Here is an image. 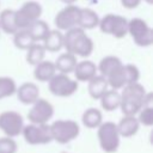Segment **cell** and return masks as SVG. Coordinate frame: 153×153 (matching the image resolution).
I'll use <instances>...</instances> for the list:
<instances>
[{
    "mask_svg": "<svg viewBox=\"0 0 153 153\" xmlns=\"http://www.w3.org/2000/svg\"><path fill=\"white\" fill-rule=\"evenodd\" d=\"M26 30L30 32V35H31V37L33 38L35 42H42L44 39V37L47 36V33L49 32L50 27L44 20L37 19L33 23H31L26 27Z\"/></svg>",
    "mask_w": 153,
    "mask_h": 153,
    "instance_id": "d4e9b609",
    "label": "cell"
},
{
    "mask_svg": "<svg viewBox=\"0 0 153 153\" xmlns=\"http://www.w3.org/2000/svg\"><path fill=\"white\" fill-rule=\"evenodd\" d=\"M0 31H1V29H0Z\"/></svg>",
    "mask_w": 153,
    "mask_h": 153,
    "instance_id": "e575fe53",
    "label": "cell"
},
{
    "mask_svg": "<svg viewBox=\"0 0 153 153\" xmlns=\"http://www.w3.org/2000/svg\"><path fill=\"white\" fill-rule=\"evenodd\" d=\"M99 16L92 8H80L79 24L78 26L84 30H92L98 26Z\"/></svg>",
    "mask_w": 153,
    "mask_h": 153,
    "instance_id": "44dd1931",
    "label": "cell"
},
{
    "mask_svg": "<svg viewBox=\"0 0 153 153\" xmlns=\"http://www.w3.org/2000/svg\"><path fill=\"white\" fill-rule=\"evenodd\" d=\"M143 1H145V2H147L148 5H152V4H153V0H143Z\"/></svg>",
    "mask_w": 153,
    "mask_h": 153,
    "instance_id": "836d02e7",
    "label": "cell"
},
{
    "mask_svg": "<svg viewBox=\"0 0 153 153\" xmlns=\"http://www.w3.org/2000/svg\"><path fill=\"white\" fill-rule=\"evenodd\" d=\"M45 53L47 51H45V49L42 44H39L37 42L33 43L31 47H29L26 49V61H27V63L32 65V66L39 63L41 61L44 60Z\"/></svg>",
    "mask_w": 153,
    "mask_h": 153,
    "instance_id": "484cf974",
    "label": "cell"
},
{
    "mask_svg": "<svg viewBox=\"0 0 153 153\" xmlns=\"http://www.w3.org/2000/svg\"><path fill=\"white\" fill-rule=\"evenodd\" d=\"M128 35L139 47H149L153 43V29L141 18L128 20Z\"/></svg>",
    "mask_w": 153,
    "mask_h": 153,
    "instance_id": "8992f818",
    "label": "cell"
},
{
    "mask_svg": "<svg viewBox=\"0 0 153 153\" xmlns=\"http://www.w3.org/2000/svg\"><path fill=\"white\" fill-rule=\"evenodd\" d=\"M17 148L18 146L13 137L10 136L0 137V153H16Z\"/></svg>",
    "mask_w": 153,
    "mask_h": 153,
    "instance_id": "4dcf8cb0",
    "label": "cell"
},
{
    "mask_svg": "<svg viewBox=\"0 0 153 153\" xmlns=\"http://www.w3.org/2000/svg\"><path fill=\"white\" fill-rule=\"evenodd\" d=\"M108 88H109V85H108L106 78L100 74L99 75L96 74L92 79L87 81V91L93 99H99Z\"/></svg>",
    "mask_w": 153,
    "mask_h": 153,
    "instance_id": "ac0fdd59",
    "label": "cell"
},
{
    "mask_svg": "<svg viewBox=\"0 0 153 153\" xmlns=\"http://www.w3.org/2000/svg\"><path fill=\"white\" fill-rule=\"evenodd\" d=\"M76 56L66 51V53H62L57 56L56 61L54 62L55 65V68L59 73H63V74H69L74 71V67L76 65Z\"/></svg>",
    "mask_w": 153,
    "mask_h": 153,
    "instance_id": "d6986e66",
    "label": "cell"
},
{
    "mask_svg": "<svg viewBox=\"0 0 153 153\" xmlns=\"http://www.w3.org/2000/svg\"><path fill=\"white\" fill-rule=\"evenodd\" d=\"M43 8L37 1H26L22 7L14 11V20L18 30L26 29L31 23L41 18Z\"/></svg>",
    "mask_w": 153,
    "mask_h": 153,
    "instance_id": "ba28073f",
    "label": "cell"
},
{
    "mask_svg": "<svg viewBox=\"0 0 153 153\" xmlns=\"http://www.w3.org/2000/svg\"><path fill=\"white\" fill-rule=\"evenodd\" d=\"M17 98L20 103L29 105L33 104L38 98H39V88L35 82H24L16 90Z\"/></svg>",
    "mask_w": 153,
    "mask_h": 153,
    "instance_id": "4fadbf2b",
    "label": "cell"
},
{
    "mask_svg": "<svg viewBox=\"0 0 153 153\" xmlns=\"http://www.w3.org/2000/svg\"><path fill=\"white\" fill-rule=\"evenodd\" d=\"M17 84L10 76H0V99L11 97L16 93Z\"/></svg>",
    "mask_w": 153,
    "mask_h": 153,
    "instance_id": "83f0119b",
    "label": "cell"
},
{
    "mask_svg": "<svg viewBox=\"0 0 153 153\" xmlns=\"http://www.w3.org/2000/svg\"><path fill=\"white\" fill-rule=\"evenodd\" d=\"M136 115H137L136 118H137L140 124H143L146 127H151L153 124V106H152V103L145 104L139 110V112Z\"/></svg>",
    "mask_w": 153,
    "mask_h": 153,
    "instance_id": "f1b7e54d",
    "label": "cell"
},
{
    "mask_svg": "<svg viewBox=\"0 0 153 153\" xmlns=\"http://www.w3.org/2000/svg\"><path fill=\"white\" fill-rule=\"evenodd\" d=\"M79 16H80V7L76 5H66L62 10H60L55 18L54 24L60 31H67L78 26L79 24Z\"/></svg>",
    "mask_w": 153,
    "mask_h": 153,
    "instance_id": "8fae6325",
    "label": "cell"
},
{
    "mask_svg": "<svg viewBox=\"0 0 153 153\" xmlns=\"http://www.w3.org/2000/svg\"><path fill=\"white\" fill-rule=\"evenodd\" d=\"M51 139L57 143L66 145L78 137L80 133L79 124L73 120H57L50 126Z\"/></svg>",
    "mask_w": 153,
    "mask_h": 153,
    "instance_id": "3957f363",
    "label": "cell"
},
{
    "mask_svg": "<svg viewBox=\"0 0 153 153\" xmlns=\"http://www.w3.org/2000/svg\"><path fill=\"white\" fill-rule=\"evenodd\" d=\"M116 126H117L120 136H123V137L134 136L139 131V128H140V123L136 116H127V115H124Z\"/></svg>",
    "mask_w": 153,
    "mask_h": 153,
    "instance_id": "2e32d148",
    "label": "cell"
},
{
    "mask_svg": "<svg viewBox=\"0 0 153 153\" xmlns=\"http://www.w3.org/2000/svg\"><path fill=\"white\" fill-rule=\"evenodd\" d=\"M0 29L8 35H13L18 31V27L16 25L14 20V11L11 8L2 10L0 12Z\"/></svg>",
    "mask_w": 153,
    "mask_h": 153,
    "instance_id": "cb8c5ba5",
    "label": "cell"
},
{
    "mask_svg": "<svg viewBox=\"0 0 153 153\" xmlns=\"http://www.w3.org/2000/svg\"><path fill=\"white\" fill-rule=\"evenodd\" d=\"M121 4L124 8L133 10V8H136L141 4V0H121Z\"/></svg>",
    "mask_w": 153,
    "mask_h": 153,
    "instance_id": "1f68e13d",
    "label": "cell"
},
{
    "mask_svg": "<svg viewBox=\"0 0 153 153\" xmlns=\"http://www.w3.org/2000/svg\"><path fill=\"white\" fill-rule=\"evenodd\" d=\"M123 71H124V76H126L127 85L139 81V79H140V71H139V68L135 65H131V63L123 65Z\"/></svg>",
    "mask_w": 153,
    "mask_h": 153,
    "instance_id": "f546056e",
    "label": "cell"
},
{
    "mask_svg": "<svg viewBox=\"0 0 153 153\" xmlns=\"http://www.w3.org/2000/svg\"><path fill=\"white\" fill-rule=\"evenodd\" d=\"M63 4H66V5H72V4H74L76 0H61Z\"/></svg>",
    "mask_w": 153,
    "mask_h": 153,
    "instance_id": "d6a6232c",
    "label": "cell"
},
{
    "mask_svg": "<svg viewBox=\"0 0 153 153\" xmlns=\"http://www.w3.org/2000/svg\"><path fill=\"white\" fill-rule=\"evenodd\" d=\"M49 91L56 97H69L74 94L79 87L76 80L72 79L68 74L56 73L49 81Z\"/></svg>",
    "mask_w": 153,
    "mask_h": 153,
    "instance_id": "52a82bcc",
    "label": "cell"
},
{
    "mask_svg": "<svg viewBox=\"0 0 153 153\" xmlns=\"http://www.w3.org/2000/svg\"><path fill=\"white\" fill-rule=\"evenodd\" d=\"M24 127L23 116L13 110H7L0 114V130L10 137H16L22 134Z\"/></svg>",
    "mask_w": 153,
    "mask_h": 153,
    "instance_id": "30bf717a",
    "label": "cell"
},
{
    "mask_svg": "<svg viewBox=\"0 0 153 153\" xmlns=\"http://www.w3.org/2000/svg\"><path fill=\"white\" fill-rule=\"evenodd\" d=\"M22 134L25 142L33 146L47 145L53 141L51 134H50V127L48 123H44V124L30 123L27 126H24Z\"/></svg>",
    "mask_w": 153,
    "mask_h": 153,
    "instance_id": "9c48e42d",
    "label": "cell"
},
{
    "mask_svg": "<svg viewBox=\"0 0 153 153\" xmlns=\"http://www.w3.org/2000/svg\"><path fill=\"white\" fill-rule=\"evenodd\" d=\"M100 100V106L103 110L110 112V111H114L116 109L120 108V104H121V94L117 90H114V88H108L104 94L99 98Z\"/></svg>",
    "mask_w": 153,
    "mask_h": 153,
    "instance_id": "ffe728a7",
    "label": "cell"
},
{
    "mask_svg": "<svg viewBox=\"0 0 153 153\" xmlns=\"http://www.w3.org/2000/svg\"><path fill=\"white\" fill-rule=\"evenodd\" d=\"M121 94V111L127 116H136L139 110L145 104V97L147 94L146 88L137 81L128 84L122 87Z\"/></svg>",
    "mask_w": 153,
    "mask_h": 153,
    "instance_id": "7a4b0ae2",
    "label": "cell"
},
{
    "mask_svg": "<svg viewBox=\"0 0 153 153\" xmlns=\"http://www.w3.org/2000/svg\"><path fill=\"white\" fill-rule=\"evenodd\" d=\"M56 68L53 61L49 60H43L39 63L35 65L33 69V76L37 81L41 82H48L55 74H56Z\"/></svg>",
    "mask_w": 153,
    "mask_h": 153,
    "instance_id": "9a60e30c",
    "label": "cell"
},
{
    "mask_svg": "<svg viewBox=\"0 0 153 153\" xmlns=\"http://www.w3.org/2000/svg\"><path fill=\"white\" fill-rule=\"evenodd\" d=\"M63 48L75 56L87 57L92 54L94 44L84 29L75 26L63 33Z\"/></svg>",
    "mask_w": 153,
    "mask_h": 153,
    "instance_id": "6da1fadb",
    "label": "cell"
},
{
    "mask_svg": "<svg viewBox=\"0 0 153 153\" xmlns=\"http://www.w3.org/2000/svg\"><path fill=\"white\" fill-rule=\"evenodd\" d=\"M122 65H123V62L121 61L120 57H117L115 55H108L99 61V63L97 66V71L100 73V75L106 78L109 74H111L114 71L120 68Z\"/></svg>",
    "mask_w": 153,
    "mask_h": 153,
    "instance_id": "7402d4cb",
    "label": "cell"
},
{
    "mask_svg": "<svg viewBox=\"0 0 153 153\" xmlns=\"http://www.w3.org/2000/svg\"><path fill=\"white\" fill-rule=\"evenodd\" d=\"M54 116V106L44 98H38L27 112V118L31 123L44 124Z\"/></svg>",
    "mask_w": 153,
    "mask_h": 153,
    "instance_id": "7c38bea8",
    "label": "cell"
},
{
    "mask_svg": "<svg viewBox=\"0 0 153 153\" xmlns=\"http://www.w3.org/2000/svg\"><path fill=\"white\" fill-rule=\"evenodd\" d=\"M42 45L44 47L45 51L56 53L63 48V33L60 30H49L44 39L42 41Z\"/></svg>",
    "mask_w": 153,
    "mask_h": 153,
    "instance_id": "e0dca14e",
    "label": "cell"
},
{
    "mask_svg": "<svg viewBox=\"0 0 153 153\" xmlns=\"http://www.w3.org/2000/svg\"><path fill=\"white\" fill-rule=\"evenodd\" d=\"M97 65L91 60H82L76 62L74 67V76L76 81L87 82L90 79H92L97 74Z\"/></svg>",
    "mask_w": 153,
    "mask_h": 153,
    "instance_id": "5bb4252c",
    "label": "cell"
},
{
    "mask_svg": "<svg viewBox=\"0 0 153 153\" xmlns=\"http://www.w3.org/2000/svg\"><path fill=\"white\" fill-rule=\"evenodd\" d=\"M98 26L103 33L115 38H123L128 35V19L120 14L108 13L99 18Z\"/></svg>",
    "mask_w": 153,
    "mask_h": 153,
    "instance_id": "5b68a950",
    "label": "cell"
},
{
    "mask_svg": "<svg viewBox=\"0 0 153 153\" xmlns=\"http://www.w3.org/2000/svg\"><path fill=\"white\" fill-rule=\"evenodd\" d=\"M82 124L88 129H96L103 122V114L97 108H88L84 111L81 116Z\"/></svg>",
    "mask_w": 153,
    "mask_h": 153,
    "instance_id": "603a6c76",
    "label": "cell"
},
{
    "mask_svg": "<svg viewBox=\"0 0 153 153\" xmlns=\"http://www.w3.org/2000/svg\"><path fill=\"white\" fill-rule=\"evenodd\" d=\"M97 135H98V141L100 148L105 153H115L117 152L121 142V136L117 130L116 123L111 121L102 122L100 126L97 128Z\"/></svg>",
    "mask_w": 153,
    "mask_h": 153,
    "instance_id": "277c9868",
    "label": "cell"
},
{
    "mask_svg": "<svg viewBox=\"0 0 153 153\" xmlns=\"http://www.w3.org/2000/svg\"><path fill=\"white\" fill-rule=\"evenodd\" d=\"M13 43L16 48L20 50H26L29 47H31L36 42L33 41V38L31 37L30 32L26 29H20L13 33Z\"/></svg>",
    "mask_w": 153,
    "mask_h": 153,
    "instance_id": "4316f807",
    "label": "cell"
}]
</instances>
